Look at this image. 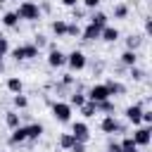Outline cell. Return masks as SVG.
<instances>
[{
	"instance_id": "cell-1",
	"label": "cell",
	"mask_w": 152,
	"mask_h": 152,
	"mask_svg": "<svg viewBox=\"0 0 152 152\" xmlns=\"http://www.w3.org/2000/svg\"><path fill=\"white\" fill-rule=\"evenodd\" d=\"M14 12L19 14V19H26V21H36V19H40V7H38V2H33V0H24V2H19V7H17Z\"/></svg>"
},
{
	"instance_id": "cell-2",
	"label": "cell",
	"mask_w": 152,
	"mask_h": 152,
	"mask_svg": "<svg viewBox=\"0 0 152 152\" xmlns=\"http://www.w3.org/2000/svg\"><path fill=\"white\" fill-rule=\"evenodd\" d=\"M10 52H12V57L19 62V59H36L40 50H38L33 43H26V45H17V48H12Z\"/></svg>"
},
{
	"instance_id": "cell-3",
	"label": "cell",
	"mask_w": 152,
	"mask_h": 152,
	"mask_svg": "<svg viewBox=\"0 0 152 152\" xmlns=\"http://www.w3.org/2000/svg\"><path fill=\"white\" fill-rule=\"evenodd\" d=\"M86 97H88L90 102H104V100H112L107 83H95V86H90V90H88Z\"/></svg>"
},
{
	"instance_id": "cell-4",
	"label": "cell",
	"mask_w": 152,
	"mask_h": 152,
	"mask_svg": "<svg viewBox=\"0 0 152 152\" xmlns=\"http://www.w3.org/2000/svg\"><path fill=\"white\" fill-rule=\"evenodd\" d=\"M71 104L69 102H52V116L59 121V124H69L71 121Z\"/></svg>"
},
{
	"instance_id": "cell-5",
	"label": "cell",
	"mask_w": 152,
	"mask_h": 152,
	"mask_svg": "<svg viewBox=\"0 0 152 152\" xmlns=\"http://www.w3.org/2000/svg\"><path fill=\"white\" fill-rule=\"evenodd\" d=\"M86 55L81 52V50H74V52H69L66 55V66L71 69V71H83L86 69Z\"/></svg>"
},
{
	"instance_id": "cell-6",
	"label": "cell",
	"mask_w": 152,
	"mask_h": 152,
	"mask_svg": "<svg viewBox=\"0 0 152 152\" xmlns=\"http://www.w3.org/2000/svg\"><path fill=\"white\" fill-rule=\"evenodd\" d=\"M131 138H133V142H135L138 147H147L150 140H152V128H150V126H138Z\"/></svg>"
},
{
	"instance_id": "cell-7",
	"label": "cell",
	"mask_w": 152,
	"mask_h": 152,
	"mask_svg": "<svg viewBox=\"0 0 152 152\" xmlns=\"http://www.w3.org/2000/svg\"><path fill=\"white\" fill-rule=\"evenodd\" d=\"M71 135H74V140H78V142H88V140H90V128H88V124H86V121H74V124H71Z\"/></svg>"
},
{
	"instance_id": "cell-8",
	"label": "cell",
	"mask_w": 152,
	"mask_h": 152,
	"mask_svg": "<svg viewBox=\"0 0 152 152\" xmlns=\"http://www.w3.org/2000/svg\"><path fill=\"white\" fill-rule=\"evenodd\" d=\"M100 131H102V133H107V135H112V133H119V131H121V124L116 121V116H114V114H107V116L100 121Z\"/></svg>"
},
{
	"instance_id": "cell-9",
	"label": "cell",
	"mask_w": 152,
	"mask_h": 152,
	"mask_svg": "<svg viewBox=\"0 0 152 152\" xmlns=\"http://www.w3.org/2000/svg\"><path fill=\"white\" fill-rule=\"evenodd\" d=\"M48 64H50L52 69H59V66L66 64V55H64L59 48H52V50L48 52Z\"/></svg>"
},
{
	"instance_id": "cell-10",
	"label": "cell",
	"mask_w": 152,
	"mask_h": 152,
	"mask_svg": "<svg viewBox=\"0 0 152 152\" xmlns=\"http://www.w3.org/2000/svg\"><path fill=\"white\" fill-rule=\"evenodd\" d=\"M126 119L133 124V126H140V116H142V104H128L126 107Z\"/></svg>"
},
{
	"instance_id": "cell-11",
	"label": "cell",
	"mask_w": 152,
	"mask_h": 152,
	"mask_svg": "<svg viewBox=\"0 0 152 152\" xmlns=\"http://www.w3.org/2000/svg\"><path fill=\"white\" fill-rule=\"evenodd\" d=\"M119 36H121V33H119V28H116V26H109V24H107V26H102V28H100V38H102V40H107V43H116V40H119Z\"/></svg>"
},
{
	"instance_id": "cell-12",
	"label": "cell",
	"mask_w": 152,
	"mask_h": 152,
	"mask_svg": "<svg viewBox=\"0 0 152 152\" xmlns=\"http://www.w3.org/2000/svg\"><path fill=\"white\" fill-rule=\"evenodd\" d=\"M81 38H83V40H88V43H90V40H97V38H100V26L88 24L86 28H81Z\"/></svg>"
},
{
	"instance_id": "cell-13",
	"label": "cell",
	"mask_w": 152,
	"mask_h": 152,
	"mask_svg": "<svg viewBox=\"0 0 152 152\" xmlns=\"http://www.w3.org/2000/svg\"><path fill=\"white\" fill-rule=\"evenodd\" d=\"M21 142H26V126L12 128V135H10V145H21Z\"/></svg>"
},
{
	"instance_id": "cell-14",
	"label": "cell",
	"mask_w": 152,
	"mask_h": 152,
	"mask_svg": "<svg viewBox=\"0 0 152 152\" xmlns=\"http://www.w3.org/2000/svg\"><path fill=\"white\" fill-rule=\"evenodd\" d=\"M121 64L124 66H135L138 64V52L135 50H124L121 52Z\"/></svg>"
},
{
	"instance_id": "cell-15",
	"label": "cell",
	"mask_w": 152,
	"mask_h": 152,
	"mask_svg": "<svg viewBox=\"0 0 152 152\" xmlns=\"http://www.w3.org/2000/svg\"><path fill=\"white\" fill-rule=\"evenodd\" d=\"M5 86H7V90H10L12 95H17V93H21V90H24V83H21V78H19V76H10Z\"/></svg>"
},
{
	"instance_id": "cell-16",
	"label": "cell",
	"mask_w": 152,
	"mask_h": 152,
	"mask_svg": "<svg viewBox=\"0 0 152 152\" xmlns=\"http://www.w3.org/2000/svg\"><path fill=\"white\" fill-rule=\"evenodd\" d=\"M43 124H31V126H26V140H38L40 135H43Z\"/></svg>"
},
{
	"instance_id": "cell-17",
	"label": "cell",
	"mask_w": 152,
	"mask_h": 152,
	"mask_svg": "<svg viewBox=\"0 0 152 152\" xmlns=\"http://www.w3.org/2000/svg\"><path fill=\"white\" fill-rule=\"evenodd\" d=\"M2 24H5L7 28H14V26L19 24V14H17V12H5V14H2Z\"/></svg>"
},
{
	"instance_id": "cell-18",
	"label": "cell",
	"mask_w": 152,
	"mask_h": 152,
	"mask_svg": "<svg viewBox=\"0 0 152 152\" xmlns=\"http://www.w3.org/2000/svg\"><path fill=\"white\" fill-rule=\"evenodd\" d=\"M107 88H109V95H112V97H114V95H124V93H126V88H124L119 81H114V78H109V81H107Z\"/></svg>"
},
{
	"instance_id": "cell-19",
	"label": "cell",
	"mask_w": 152,
	"mask_h": 152,
	"mask_svg": "<svg viewBox=\"0 0 152 152\" xmlns=\"http://www.w3.org/2000/svg\"><path fill=\"white\" fill-rule=\"evenodd\" d=\"M78 109H81V114H83L86 119H90V116H95V114H97V109H95V102H90V100H86V102H83Z\"/></svg>"
},
{
	"instance_id": "cell-20",
	"label": "cell",
	"mask_w": 152,
	"mask_h": 152,
	"mask_svg": "<svg viewBox=\"0 0 152 152\" xmlns=\"http://www.w3.org/2000/svg\"><path fill=\"white\" fill-rule=\"evenodd\" d=\"M52 33H55L57 38H64V36H66V21H62V19L52 21Z\"/></svg>"
},
{
	"instance_id": "cell-21",
	"label": "cell",
	"mask_w": 152,
	"mask_h": 152,
	"mask_svg": "<svg viewBox=\"0 0 152 152\" xmlns=\"http://www.w3.org/2000/svg\"><path fill=\"white\" fill-rule=\"evenodd\" d=\"M5 124H7L10 128H17V126H21V124H19V114H17L14 109H10V112L5 114Z\"/></svg>"
},
{
	"instance_id": "cell-22",
	"label": "cell",
	"mask_w": 152,
	"mask_h": 152,
	"mask_svg": "<svg viewBox=\"0 0 152 152\" xmlns=\"http://www.w3.org/2000/svg\"><path fill=\"white\" fill-rule=\"evenodd\" d=\"M119 147H121V152H138V145L133 142V138L128 135V138H124L121 142H119Z\"/></svg>"
},
{
	"instance_id": "cell-23",
	"label": "cell",
	"mask_w": 152,
	"mask_h": 152,
	"mask_svg": "<svg viewBox=\"0 0 152 152\" xmlns=\"http://www.w3.org/2000/svg\"><path fill=\"white\" fill-rule=\"evenodd\" d=\"M74 142H76V140H74L71 133H62V135H59V147H62V150H71Z\"/></svg>"
},
{
	"instance_id": "cell-24",
	"label": "cell",
	"mask_w": 152,
	"mask_h": 152,
	"mask_svg": "<svg viewBox=\"0 0 152 152\" xmlns=\"http://www.w3.org/2000/svg\"><path fill=\"white\" fill-rule=\"evenodd\" d=\"M90 24H95V26H100V28L107 26V14H104V12H95V14L90 17Z\"/></svg>"
},
{
	"instance_id": "cell-25",
	"label": "cell",
	"mask_w": 152,
	"mask_h": 152,
	"mask_svg": "<svg viewBox=\"0 0 152 152\" xmlns=\"http://www.w3.org/2000/svg\"><path fill=\"white\" fill-rule=\"evenodd\" d=\"M12 102H14L17 109H26V107H28V100H26V95H21V93H17V95L12 97Z\"/></svg>"
},
{
	"instance_id": "cell-26",
	"label": "cell",
	"mask_w": 152,
	"mask_h": 152,
	"mask_svg": "<svg viewBox=\"0 0 152 152\" xmlns=\"http://www.w3.org/2000/svg\"><path fill=\"white\" fill-rule=\"evenodd\" d=\"M86 100H88V97H86V95H83V93H74V95H71V100H69V104H71V107H76V109H78V107H81V104H83V102H86Z\"/></svg>"
},
{
	"instance_id": "cell-27",
	"label": "cell",
	"mask_w": 152,
	"mask_h": 152,
	"mask_svg": "<svg viewBox=\"0 0 152 152\" xmlns=\"http://www.w3.org/2000/svg\"><path fill=\"white\" fill-rule=\"evenodd\" d=\"M95 109H97V112H107V114H112V112H114V104H112L109 100H104V102H95Z\"/></svg>"
},
{
	"instance_id": "cell-28",
	"label": "cell",
	"mask_w": 152,
	"mask_h": 152,
	"mask_svg": "<svg viewBox=\"0 0 152 152\" xmlns=\"http://www.w3.org/2000/svg\"><path fill=\"white\" fill-rule=\"evenodd\" d=\"M128 17V7L126 5H116L114 7V19H126Z\"/></svg>"
},
{
	"instance_id": "cell-29",
	"label": "cell",
	"mask_w": 152,
	"mask_h": 152,
	"mask_svg": "<svg viewBox=\"0 0 152 152\" xmlns=\"http://www.w3.org/2000/svg\"><path fill=\"white\" fill-rule=\"evenodd\" d=\"M66 36H69V38L81 36V26H78V24H66Z\"/></svg>"
},
{
	"instance_id": "cell-30",
	"label": "cell",
	"mask_w": 152,
	"mask_h": 152,
	"mask_svg": "<svg viewBox=\"0 0 152 152\" xmlns=\"http://www.w3.org/2000/svg\"><path fill=\"white\" fill-rule=\"evenodd\" d=\"M140 124H142V126H152V112H150V109H142Z\"/></svg>"
},
{
	"instance_id": "cell-31",
	"label": "cell",
	"mask_w": 152,
	"mask_h": 152,
	"mask_svg": "<svg viewBox=\"0 0 152 152\" xmlns=\"http://www.w3.org/2000/svg\"><path fill=\"white\" fill-rule=\"evenodd\" d=\"M138 45H140V38H138V36H131V38L126 40V50H135Z\"/></svg>"
},
{
	"instance_id": "cell-32",
	"label": "cell",
	"mask_w": 152,
	"mask_h": 152,
	"mask_svg": "<svg viewBox=\"0 0 152 152\" xmlns=\"http://www.w3.org/2000/svg\"><path fill=\"white\" fill-rule=\"evenodd\" d=\"M7 52H10V43L5 36H0V55H7Z\"/></svg>"
},
{
	"instance_id": "cell-33",
	"label": "cell",
	"mask_w": 152,
	"mask_h": 152,
	"mask_svg": "<svg viewBox=\"0 0 152 152\" xmlns=\"http://www.w3.org/2000/svg\"><path fill=\"white\" fill-rule=\"evenodd\" d=\"M81 2H83L86 10H97L100 7V0H81Z\"/></svg>"
},
{
	"instance_id": "cell-34",
	"label": "cell",
	"mask_w": 152,
	"mask_h": 152,
	"mask_svg": "<svg viewBox=\"0 0 152 152\" xmlns=\"http://www.w3.org/2000/svg\"><path fill=\"white\" fill-rule=\"evenodd\" d=\"M33 45H36L38 50H40V48H45V45H48V40H45V36H40V33H38V36H36V40H33Z\"/></svg>"
},
{
	"instance_id": "cell-35",
	"label": "cell",
	"mask_w": 152,
	"mask_h": 152,
	"mask_svg": "<svg viewBox=\"0 0 152 152\" xmlns=\"http://www.w3.org/2000/svg\"><path fill=\"white\" fill-rule=\"evenodd\" d=\"M131 76H133V81H142V76H145V74H142L138 66H131Z\"/></svg>"
},
{
	"instance_id": "cell-36",
	"label": "cell",
	"mask_w": 152,
	"mask_h": 152,
	"mask_svg": "<svg viewBox=\"0 0 152 152\" xmlns=\"http://www.w3.org/2000/svg\"><path fill=\"white\" fill-rule=\"evenodd\" d=\"M69 152H86V142H78V140H76V142L71 145V150H69Z\"/></svg>"
},
{
	"instance_id": "cell-37",
	"label": "cell",
	"mask_w": 152,
	"mask_h": 152,
	"mask_svg": "<svg viewBox=\"0 0 152 152\" xmlns=\"http://www.w3.org/2000/svg\"><path fill=\"white\" fill-rule=\"evenodd\" d=\"M107 152H121V147H119V142H109V147H107Z\"/></svg>"
},
{
	"instance_id": "cell-38",
	"label": "cell",
	"mask_w": 152,
	"mask_h": 152,
	"mask_svg": "<svg viewBox=\"0 0 152 152\" xmlns=\"http://www.w3.org/2000/svg\"><path fill=\"white\" fill-rule=\"evenodd\" d=\"M62 83H64V86L74 83V76H71V74H64V76H62Z\"/></svg>"
},
{
	"instance_id": "cell-39",
	"label": "cell",
	"mask_w": 152,
	"mask_h": 152,
	"mask_svg": "<svg viewBox=\"0 0 152 152\" xmlns=\"http://www.w3.org/2000/svg\"><path fill=\"white\" fill-rule=\"evenodd\" d=\"M59 2H62L64 7H76V5H78V0H59Z\"/></svg>"
},
{
	"instance_id": "cell-40",
	"label": "cell",
	"mask_w": 152,
	"mask_h": 152,
	"mask_svg": "<svg viewBox=\"0 0 152 152\" xmlns=\"http://www.w3.org/2000/svg\"><path fill=\"white\" fill-rule=\"evenodd\" d=\"M2 57H5V55H0V71L5 69V62H2Z\"/></svg>"
},
{
	"instance_id": "cell-41",
	"label": "cell",
	"mask_w": 152,
	"mask_h": 152,
	"mask_svg": "<svg viewBox=\"0 0 152 152\" xmlns=\"http://www.w3.org/2000/svg\"><path fill=\"white\" fill-rule=\"evenodd\" d=\"M2 2H5V0H0V5H2Z\"/></svg>"
}]
</instances>
